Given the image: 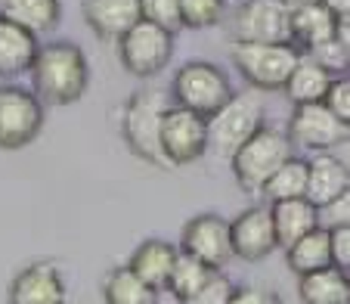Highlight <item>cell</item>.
Instances as JSON below:
<instances>
[{
  "label": "cell",
  "instance_id": "cell-30",
  "mask_svg": "<svg viewBox=\"0 0 350 304\" xmlns=\"http://www.w3.org/2000/svg\"><path fill=\"white\" fill-rule=\"evenodd\" d=\"M139 19L152 22L171 34L183 28L180 25V0H139Z\"/></svg>",
  "mask_w": 350,
  "mask_h": 304
},
{
  "label": "cell",
  "instance_id": "cell-3",
  "mask_svg": "<svg viewBox=\"0 0 350 304\" xmlns=\"http://www.w3.org/2000/svg\"><path fill=\"white\" fill-rule=\"evenodd\" d=\"M291 155H295V146H291L288 134L279 131V127L260 125L230 155V165H232V174H236V183L245 192H260L264 183L270 180V174L285 159H291Z\"/></svg>",
  "mask_w": 350,
  "mask_h": 304
},
{
  "label": "cell",
  "instance_id": "cell-10",
  "mask_svg": "<svg viewBox=\"0 0 350 304\" xmlns=\"http://www.w3.org/2000/svg\"><path fill=\"white\" fill-rule=\"evenodd\" d=\"M159 143L171 168L192 165L208 152V118L171 103L161 118Z\"/></svg>",
  "mask_w": 350,
  "mask_h": 304
},
{
  "label": "cell",
  "instance_id": "cell-22",
  "mask_svg": "<svg viewBox=\"0 0 350 304\" xmlns=\"http://www.w3.org/2000/svg\"><path fill=\"white\" fill-rule=\"evenodd\" d=\"M301 304H350V279L335 267H323L297 277Z\"/></svg>",
  "mask_w": 350,
  "mask_h": 304
},
{
  "label": "cell",
  "instance_id": "cell-33",
  "mask_svg": "<svg viewBox=\"0 0 350 304\" xmlns=\"http://www.w3.org/2000/svg\"><path fill=\"white\" fill-rule=\"evenodd\" d=\"M317 220L323 230H335V227L350 224V190L341 192V196H335V199H329L325 205H319Z\"/></svg>",
  "mask_w": 350,
  "mask_h": 304
},
{
  "label": "cell",
  "instance_id": "cell-36",
  "mask_svg": "<svg viewBox=\"0 0 350 304\" xmlns=\"http://www.w3.org/2000/svg\"><path fill=\"white\" fill-rule=\"evenodd\" d=\"M325 10H329L332 16H335L338 22L341 19H350V0H319Z\"/></svg>",
  "mask_w": 350,
  "mask_h": 304
},
{
  "label": "cell",
  "instance_id": "cell-19",
  "mask_svg": "<svg viewBox=\"0 0 350 304\" xmlns=\"http://www.w3.org/2000/svg\"><path fill=\"white\" fill-rule=\"evenodd\" d=\"M174 258H177V245L165 242V239H146L131 255L127 270L143 279L149 289L161 292L167 283V273H171V267H174Z\"/></svg>",
  "mask_w": 350,
  "mask_h": 304
},
{
  "label": "cell",
  "instance_id": "cell-5",
  "mask_svg": "<svg viewBox=\"0 0 350 304\" xmlns=\"http://www.w3.org/2000/svg\"><path fill=\"white\" fill-rule=\"evenodd\" d=\"M264 115H267L264 99L254 90L232 93L224 106L208 118V149L230 159L232 152L264 125Z\"/></svg>",
  "mask_w": 350,
  "mask_h": 304
},
{
  "label": "cell",
  "instance_id": "cell-15",
  "mask_svg": "<svg viewBox=\"0 0 350 304\" xmlns=\"http://www.w3.org/2000/svg\"><path fill=\"white\" fill-rule=\"evenodd\" d=\"M84 19L103 40H118L139 22V0H84Z\"/></svg>",
  "mask_w": 350,
  "mask_h": 304
},
{
  "label": "cell",
  "instance_id": "cell-37",
  "mask_svg": "<svg viewBox=\"0 0 350 304\" xmlns=\"http://www.w3.org/2000/svg\"><path fill=\"white\" fill-rule=\"evenodd\" d=\"M285 10H301V7H310V3H319V0H282Z\"/></svg>",
  "mask_w": 350,
  "mask_h": 304
},
{
  "label": "cell",
  "instance_id": "cell-21",
  "mask_svg": "<svg viewBox=\"0 0 350 304\" xmlns=\"http://www.w3.org/2000/svg\"><path fill=\"white\" fill-rule=\"evenodd\" d=\"M335 28H338V19L323 7V3L288 10V40L297 47V50H310V47L335 38Z\"/></svg>",
  "mask_w": 350,
  "mask_h": 304
},
{
  "label": "cell",
  "instance_id": "cell-25",
  "mask_svg": "<svg viewBox=\"0 0 350 304\" xmlns=\"http://www.w3.org/2000/svg\"><path fill=\"white\" fill-rule=\"evenodd\" d=\"M214 273L217 270L208 267L205 261H198V258H192V255H186V251L177 249V258H174V267H171V273H167L165 289L171 292L177 301H183V298L196 295V292L214 277Z\"/></svg>",
  "mask_w": 350,
  "mask_h": 304
},
{
  "label": "cell",
  "instance_id": "cell-4",
  "mask_svg": "<svg viewBox=\"0 0 350 304\" xmlns=\"http://www.w3.org/2000/svg\"><path fill=\"white\" fill-rule=\"evenodd\" d=\"M167 93H171L174 106H183L189 112L202 115V118H211L236 90H232L230 78L224 75L220 66H214L208 60H192L186 66H180Z\"/></svg>",
  "mask_w": 350,
  "mask_h": 304
},
{
  "label": "cell",
  "instance_id": "cell-27",
  "mask_svg": "<svg viewBox=\"0 0 350 304\" xmlns=\"http://www.w3.org/2000/svg\"><path fill=\"white\" fill-rule=\"evenodd\" d=\"M155 295L159 292L149 289L127 267H115L103 279V298H106V304H155Z\"/></svg>",
  "mask_w": 350,
  "mask_h": 304
},
{
  "label": "cell",
  "instance_id": "cell-11",
  "mask_svg": "<svg viewBox=\"0 0 350 304\" xmlns=\"http://www.w3.org/2000/svg\"><path fill=\"white\" fill-rule=\"evenodd\" d=\"M288 140L291 146L301 149H313V152H329L335 146L347 143L350 127L344 121H338L323 103H301L291 109L288 118Z\"/></svg>",
  "mask_w": 350,
  "mask_h": 304
},
{
  "label": "cell",
  "instance_id": "cell-6",
  "mask_svg": "<svg viewBox=\"0 0 350 304\" xmlns=\"http://www.w3.org/2000/svg\"><path fill=\"white\" fill-rule=\"evenodd\" d=\"M297 50L291 40L285 44H230V60L254 90H282L295 68Z\"/></svg>",
  "mask_w": 350,
  "mask_h": 304
},
{
  "label": "cell",
  "instance_id": "cell-13",
  "mask_svg": "<svg viewBox=\"0 0 350 304\" xmlns=\"http://www.w3.org/2000/svg\"><path fill=\"white\" fill-rule=\"evenodd\" d=\"M230 245H232V258H242L248 264L270 258L276 245V233H273V218L270 205H252L242 214L230 220Z\"/></svg>",
  "mask_w": 350,
  "mask_h": 304
},
{
  "label": "cell",
  "instance_id": "cell-17",
  "mask_svg": "<svg viewBox=\"0 0 350 304\" xmlns=\"http://www.w3.org/2000/svg\"><path fill=\"white\" fill-rule=\"evenodd\" d=\"M270 218H273V233H276V245L288 249L291 242H297L301 236H307L310 230H317V205L307 199H279L270 202Z\"/></svg>",
  "mask_w": 350,
  "mask_h": 304
},
{
  "label": "cell",
  "instance_id": "cell-18",
  "mask_svg": "<svg viewBox=\"0 0 350 304\" xmlns=\"http://www.w3.org/2000/svg\"><path fill=\"white\" fill-rule=\"evenodd\" d=\"M38 50H40L38 34L25 31V28L13 25L7 19H0V81L25 75L31 68Z\"/></svg>",
  "mask_w": 350,
  "mask_h": 304
},
{
  "label": "cell",
  "instance_id": "cell-12",
  "mask_svg": "<svg viewBox=\"0 0 350 304\" xmlns=\"http://www.w3.org/2000/svg\"><path fill=\"white\" fill-rule=\"evenodd\" d=\"M180 251L192 255V258L205 261L208 267L220 270L232 261V245H230V220L220 214L205 212L186 220L183 236H180Z\"/></svg>",
  "mask_w": 350,
  "mask_h": 304
},
{
  "label": "cell",
  "instance_id": "cell-28",
  "mask_svg": "<svg viewBox=\"0 0 350 304\" xmlns=\"http://www.w3.org/2000/svg\"><path fill=\"white\" fill-rule=\"evenodd\" d=\"M226 0H180V25L192 31L214 28L224 19Z\"/></svg>",
  "mask_w": 350,
  "mask_h": 304
},
{
  "label": "cell",
  "instance_id": "cell-20",
  "mask_svg": "<svg viewBox=\"0 0 350 304\" xmlns=\"http://www.w3.org/2000/svg\"><path fill=\"white\" fill-rule=\"evenodd\" d=\"M0 19L31 34H50L62 19L59 0H0Z\"/></svg>",
  "mask_w": 350,
  "mask_h": 304
},
{
  "label": "cell",
  "instance_id": "cell-24",
  "mask_svg": "<svg viewBox=\"0 0 350 304\" xmlns=\"http://www.w3.org/2000/svg\"><path fill=\"white\" fill-rule=\"evenodd\" d=\"M285 264L291 267V273L304 277V273L323 270V267H332V255H329V230L317 227L307 236H301L297 242H291L285 249Z\"/></svg>",
  "mask_w": 350,
  "mask_h": 304
},
{
  "label": "cell",
  "instance_id": "cell-29",
  "mask_svg": "<svg viewBox=\"0 0 350 304\" xmlns=\"http://www.w3.org/2000/svg\"><path fill=\"white\" fill-rule=\"evenodd\" d=\"M307 53L319 68H325L329 75H347V66H350V40H341V38H329L323 44L310 47V50H301Z\"/></svg>",
  "mask_w": 350,
  "mask_h": 304
},
{
  "label": "cell",
  "instance_id": "cell-2",
  "mask_svg": "<svg viewBox=\"0 0 350 304\" xmlns=\"http://www.w3.org/2000/svg\"><path fill=\"white\" fill-rule=\"evenodd\" d=\"M167 106H171V93L165 87H143V90H133L121 109V134H124L127 149L155 168H171L159 143Z\"/></svg>",
  "mask_w": 350,
  "mask_h": 304
},
{
  "label": "cell",
  "instance_id": "cell-23",
  "mask_svg": "<svg viewBox=\"0 0 350 304\" xmlns=\"http://www.w3.org/2000/svg\"><path fill=\"white\" fill-rule=\"evenodd\" d=\"M329 81H332V75L325 72V68H319L310 56L301 53L282 90H285V97L291 99V106H301V103H323Z\"/></svg>",
  "mask_w": 350,
  "mask_h": 304
},
{
  "label": "cell",
  "instance_id": "cell-32",
  "mask_svg": "<svg viewBox=\"0 0 350 304\" xmlns=\"http://www.w3.org/2000/svg\"><path fill=\"white\" fill-rule=\"evenodd\" d=\"M230 295H232V279L224 277V273H214L196 295L183 298L177 304H230Z\"/></svg>",
  "mask_w": 350,
  "mask_h": 304
},
{
  "label": "cell",
  "instance_id": "cell-7",
  "mask_svg": "<svg viewBox=\"0 0 350 304\" xmlns=\"http://www.w3.org/2000/svg\"><path fill=\"white\" fill-rule=\"evenodd\" d=\"M44 131V103L28 87L0 84V149L31 146Z\"/></svg>",
  "mask_w": 350,
  "mask_h": 304
},
{
  "label": "cell",
  "instance_id": "cell-9",
  "mask_svg": "<svg viewBox=\"0 0 350 304\" xmlns=\"http://www.w3.org/2000/svg\"><path fill=\"white\" fill-rule=\"evenodd\" d=\"M230 44H285L288 10L282 0H245L230 16Z\"/></svg>",
  "mask_w": 350,
  "mask_h": 304
},
{
  "label": "cell",
  "instance_id": "cell-35",
  "mask_svg": "<svg viewBox=\"0 0 350 304\" xmlns=\"http://www.w3.org/2000/svg\"><path fill=\"white\" fill-rule=\"evenodd\" d=\"M230 304H282V298L267 286H232Z\"/></svg>",
  "mask_w": 350,
  "mask_h": 304
},
{
  "label": "cell",
  "instance_id": "cell-34",
  "mask_svg": "<svg viewBox=\"0 0 350 304\" xmlns=\"http://www.w3.org/2000/svg\"><path fill=\"white\" fill-rule=\"evenodd\" d=\"M329 255H332V267L341 273L350 270V227H335L329 230Z\"/></svg>",
  "mask_w": 350,
  "mask_h": 304
},
{
  "label": "cell",
  "instance_id": "cell-14",
  "mask_svg": "<svg viewBox=\"0 0 350 304\" xmlns=\"http://www.w3.org/2000/svg\"><path fill=\"white\" fill-rule=\"evenodd\" d=\"M7 298L10 304H66V277L53 261H34L13 277Z\"/></svg>",
  "mask_w": 350,
  "mask_h": 304
},
{
  "label": "cell",
  "instance_id": "cell-31",
  "mask_svg": "<svg viewBox=\"0 0 350 304\" xmlns=\"http://www.w3.org/2000/svg\"><path fill=\"white\" fill-rule=\"evenodd\" d=\"M323 106L338 121L350 125V78L347 75H332L329 87H325V97H323Z\"/></svg>",
  "mask_w": 350,
  "mask_h": 304
},
{
  "label": "cell",
  "instance_id": "cell-8",
  "mask_svg": "<svg viewBox=\"0 0 350 304\" xmlns=\"http://www.w3.org/2000/svg\"><path fill=\"white\" fill-rule=\"evenodd\" d=\"M118 60L133 78H155L174 60V34L139 19L118 38Z\"/></svg>",
  "mask_w": 350,
  "mask_h": 304
},
{
  "label": "cell",
  "instance_id": "cell-26",
  "mask_svg": "<svg viewBox=\"0 0 350 304\" xmlns=\"http://www.w3.org/2000/svg\"><path fill=\"white\" fill-rule=\"evenodd\" d=\"M260 192L270 202H279V199H304L307 196V159H301V155L285 159L270 174V180L264 183Z\"/></svg>",
  "mask_w": 350,
  "mask_h": 304
},
{
  "label": "cell",
  "instance_id": "cell-16",
  "mask_svg": "<svg viewBox=\"0 0 350 304\" xmlns=\"http://www.w3.org/2000/svg\"><path fill=\"white\" fill-rule=\"evenodd\" d=\"M350 190V174L341 159H335L332 152H317L313 159H307V202L313 205H325L329 199L341 196Z\"/></svg>",
  "mask_w": 350,
  "mask_h": 304
},
{
  "label": "cell",
  "instance_id": "cell-1",
  "mask_svg": "<svg viewBox=\"0 0 350 304\" xmlns=\"http://www.w3.org/2000/svg\"><path fill=\"white\" fill-rule=\"evenodd\" d=\"M34 97L50 106H72L90 87V66L78 44L72 40H56L38 50L31 68Z\"/></svg>",
  "mask_w": 350,
  "mask_h": 304
}]
</instances>
